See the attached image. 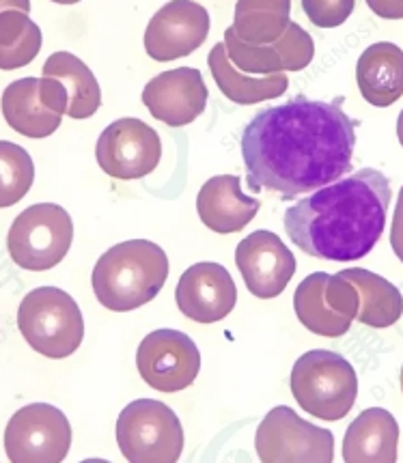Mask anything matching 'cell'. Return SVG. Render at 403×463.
I'll return each instance as SVG.
<instances>
[{
    "label": "cell",
    "mask_w": 403,
    "mask_h": 463,
    "mask_svg": "<svg viewBox=\"0 0 403 463\" xmlns=\"http://www.w3.org/2000/svg\"><path fill=\"white\" fill-rule=\"evenodd\" d=\"M240 146L248 188L296 199L351 173L356 121L341 109V99L300 95L254 115Z\"/></svg>",
    "instance_id": "cell-1"
},
{
    "label": "cell",
    "mask_w": 403,
    "mask_h": 463,
    "mask_svg": "<svg viewBox=\"0 0 403 463\" xmlns=\"http://www.w3.org/2000/svg\"><path fill=\"white\" fill-rule=\"evenodd\" d=\"M389 207V177L376 168H360L289 207L285 231L313 259L359 261L382 237Z\"/></svg>",
    "instance_id": "cell-2"
},
{
    "label": "cell",
    "mask_w": 403,
    "mask_h": 463,
    "mask_svg": "<svg viewBox=\"0 0 403 463\" xmlns=\"http://www.w3.org/2000/svg\"><path fill=\"white\" fill-rule=\"evenodd\" d=\"M168 257L149 240H130L108 248L95 263V298L108 310L130 313L149 304L168 279Z\"/></svg>",
    "instance_id": "cell-3"
},
{
    "label": "cell",
    "mask_w": 403,
    "mask_h": 463,
    "mask_svg": "<svg viewBox=\"0 0 403 463\" xmlns=\"http://www.w3.org/2000/svg\"><path fill=\"white\" fill-rule=\"evenodd\" d=\"M293 399L306 414L321 420H341L359 397V377L343 355L328 349H313L300 355L289 377Z\"/></svg>",
    "instance_id": "cell-4"
},
{
    "label": "cell",
    "mask_w": 403,
    "mask_h": 463,
    "mask_svg": "<svg viewBox=\"0 0 403 463\" xmlns=\"http://www.w3.org/2000/svg\"><path fill=\"white\" fill-rule=\"evenodd\" d=\"M18 327L28 345L53 360L78 352L84 338L82 310L59 287H39L26 293L18 308Z\"/></svg>",
    "instance_id": "cell-5"
},
{
    "label": "cell",
    "mask_w": 403,
    "mask_h": 463,
    "mask_svg": "<svg viewBox=\"0 0 403 463\" xmlns=\"http://www.w3.org/2000/svg\"><path fill=\"white\" fill-rule=\"evenodd\" d=\"M117 444L132 463H175L184 450V427L167 403L136 399L117 418Z\"/></svg>",
    "instance_id": "cell-6"
},
{
    "label": "cell",
    "mask_w": 403,
    "mask_h": 463,
    "mask_svg": "<svg viewBox=\"0 0 403 463\" xmlns=\"http://www.w3.org/2000/svg\"><path fill=\"white\" fill-rule=\"evenodd\" d=\"M73 222L65 207L37 203L26 207L11 224L9 255L15 265L31 272H45L59 265L70 252Z\"/></svg>",
    "instance_id": "cell-7"
},
{
    "label": "cell",
    "mask_w": 403,
    "mask_h": 463,
    "mask_svg": "<svg viewBox=\"0 0 403 463\" xmlns=\"http://www.w3.org/2000/svg\"><path fill=\"white\" fill-rule=\"evenodd\" d=\"M254 449L264 463H331L334 436L306 422L287 405H278L257 427Z\"/></svg>",
    "instance_id": "cell-8"
},
{
    "label": "cell",
    "mask_w": 403,
    "mask_h": 463,
    "mask_svg": "<svg viewBox=\"0 0 403 463\" xmlns=\"http://www.w3.org/2000/svg\"><path fill=\"white\" fill-rule=\"evenodd\" d=\"M293 310L300 324L313 335L339 338L359 317V289L343 274L313 272L293 293Z\"/></svg>",
    "instance_id": "cell-9"
},
{
    "label": "cell",
    "mask_w": 403,
    "mask_h": 463,
    "mask_svg": "<svg viewBox=\"0 0 403 463\" xmlns=\"http://www.w3.org/2000/svg\"><path fill=\"white\" fill-rule=\"evenodd\" d=\"M70 449V420L54 405H26L11 416L5 429V450L14 463H61Z\"/></svg>",
    "instance_id": "cell-10"
},
{
    "label": "cell",
    "mask_w": 403,
    "mask_h": 463,
    "mask_svg": "<svg viewBox=\"0 0 403 463\" xmlns=\"http://www.w3.org/2000/svg\"><path fill=\"white\" fill-rule=\"evenodd\" d=\"M67 93L56 78H20L5 89L0 109L9 128L26 138H48L67 115Z\"/></svg>",
    "instance_id": "cell-11"
},
{
    "label": "cell",
    "mask_w": 403,
    "mask_h": 463,
    "mask_svg": "<svg viewBox=\"0 0 403 463\" xmlns=\"http://www.w3.org/2000/svg\"><path fill=\"white\" fill-rule=\"evenodd\" d=\"M100 168L115 179H143L153 173L162 157V140L140 118H119L100 134L95 146Z\"/></svg>",
    "instance_id": "cell-12"
},
{
    "label": "cell",
    "mask_w": 403,
    "mask_h": 463,
    "mask_svg": "<svg viewBox=\"0 0 403 463\" xmlns=\"http://www.w3.org/2000/svg\"><path fill=\"white\" fill-rule=\"evenodd\" d=\"M136 366L153 391L179 392L195 383L201 371V352L188 335L164 327L143 338Z\"/></svg>",
    "instance_id": "cell-13"
},
{
    "label": "cell",
    "mask_w": 403,
    "mask_h": 463,
    "mask_svg": "<svg viewBox=\"0 0 403 463\" xmlns=\"http://www.w3.org/2000/svg\"><path fill=\"white\" fill-rule=\"evenodd\" d=\"M209 35V14L192 0H168L156 11L145 31V50L153 61L188 56L206 43Z\"/></svg>",
    "instance_id": "cell-14"
},
{
    "label": "cell",
    "mask_w": 403,
    "mask_h": 463,
    "mask_svg": "<svg viewBox=\"0 0 403 463\" xmlns=\"http://www.w3.org/2000/svg\"><path fill=\"white\" fill-rule=\"evenodd\" d=\"M235 263L248 291L261 300H272L287 289L296 274V257L272 231H254L237 244Z\"/></svg>",
    "instance_id": "cell-15"
},
{
    "label": "cell",
    "mask_w": 403,
    "mask_h": 463,
    "mask_svg": "<svg viewBox=\"0 0 403 463\" xmlns=\"http://www.w3.org/2000/svg\"><path fill=\"white\" fill-rule=\"evenodd\" d=\"M225 48L229 61L237 70L253 73V76H272L281 71H302L311 65L315 56L313 37L302 26L292 22L285 33L276 42L265 46L246 43L231 31H225Z\"/></svg>",
    "instance_id": "cell-16"
},
{
    "label": "cell",
    "mask_w": 403,
    "mask_h": 463,
    "mask_svg": "<svg viewBox=\"0 0 403 463\" xmlns=\"http://www.w3.org/2000/svg\"><path fill=\"white\" fill-rule=\"evenodd\" d=\"M209 91L203 73L195 67H178L158 73L143 89V104L153 118L168 128H184L206 110Z\"/></svg>",
    "instance_id": "cell-17"
},
{
    "label": "cell",
    "mask_w": 403,
    "mask_h": 463,
    "mask_svg": "<svg viewBox=\"0 0 403 463\" xmlns=\"http://www.w3.org/2000/svg\"><path fill=\"white\" fill-rule=\"evenodd\" d=\"M175 300L186 317L197 324H216L237 304V287L220 263H195L181 274Z\"/></svg>",
    "instance_id": "cell-18"
},
{
    "label": "cell",
    "mask_w": 403,
    "mask_h": 463,
    "mask_svg": "<svg viewBox=\"0 0 403 463\" xmlns=\"http://www.w3.org/2000/svg\"><path fill=\"white\" fill-rule=\"evenodd\" d=\"M261 203L244 194L237 175H218L207 179L197 196V212L214 233H237L257 216Z\"/></svg>",
    "instance_id": "cell-19"
},
{
    "label": "cell",
    "mask_w": 403,
    "mask_h": 463,
    "mask_svg": "<svg viewBox=\"0 0 403 463\" xmlns=\"http://www.w3.org/2000/svg\"><path fill=\"white\" fill-rule=\"evenodd\" d=\"M399 444V425L382 408H369L348 427L343 438V461L395 463Z\"/></svg>",
    "instance_id": "cell-20"
},
{
    "label": "cell",
    "mask_w": 403,
    "mask_h": 463,
    "mask_svg": "<svg viewBox=\"0 0 403 463\" xmlns=\"http://www.w3.org/2000/svg\"><path fill=\"white\" fill-rule=\"evenodd\" d=\"M356 82L367 104L389 109L403 95V50L390 42H378L360 54Z\"/></svg>",
    "instance_id": "cell-21"
},
{
    "label": "cell",
    "mask_w": 403,
    "mask_h": 463,
    "mask_svg": "<svg viewBox=\"0 0 403 463\" xmlns=\"http://www.w3.org/2000/svg\"><path fill=\"white\" fill-rule=\"evenodd\" d=\"M207 65L216 84H218L220 93H223L226 99L234 101V104L253 106L261 104V101L276 99L287 93L289 80L285 71L272 73V76H253V73L237 70V67L229 61L225 42L216 43L212 48V52L207 56Z\"/></svg>",
    "instance_id": "cell-22"
},
{
    "label": "cell",
    "mask_w": 403,
    "mask_h": 463,
    "mask_svg": "<svg viewBox=\"0 0 403 463\" xmlns=\"http://www.w3.org/2000/svg\"><path fill=\"white\" fill-rule=\"evenodd\" d=\"M42 76L56 78L63 84L67 99V117L72 118H89L93 117L101 106V91L98 78L82 63L76 54L72 52H54L48 56L42 67Z\"/></svg>",
    "instance_id": "cell-23"
},
{
    "label": "cell",
    "mask_w": 403,
    "mask_h": 463,
    "mask_svg": "<svg viewBox=\"0 0 403 463\" xmlns=\"http://www.w3.org/2000/svg\"><path fill=\"white\" fill-rule=\"evenodd\" d=\"M341 274L354 282L356 289H359L360 310L356 319L360 324L376 327V330H384V327H390L401 319L403 296L393 282L362 268L343 269Z\"/></svg>",
    "instance_id": "cell-24"
},
{
    "label": "cell",
    "mask_w": 403,
    "mask_h": 463,
    "mask_svg": "<svg viewBox=\"0 0 403 463\" xmlns=\"http://www.w3.org/2000/svg\"><path fill=\"white\" fill-rule=\"evenodd\" d=\"M292 24V0H237L231 31L254 46L276 42Z\"/></svg>",
    "instance_id": "cell-25"
},
{
    "label": "cell",
    "mask_w": 403,
    "mask_h": 463,
    "mask_svg": "<svg viewBox=\"0 0 403 463\" xmlns=\"http://www.w3.org/2000/svg\"><path fill=\"white\" fill-rule=\"evenodd\" d=\"M42 50V28L24 11H0V70L26 67Z\"/></svg>",
    "instance_id": "cell-26"
},
{
    "label": "cell",
    "mask_w": 403,
    "mask_h": 463,
    "mask_svg": "<svg viewBox=\"0 0 403 463\" xmlns=\"http://www.w3.org/2000/svg\"><path fill=\"white\" fill-rule=\"evenodd\" d=\"M35 182V164L24 146L0 140V209L14 207Z\"/></svg>",
    "instance_id": "cell-27"
},
{
    "label": "cell",
    "mask_w": 403,
    "mask_h": 463,
    "mask_svg": "<svg viewBox=\"0 0 403 463\" xmlns=\"http://www.w3.org/2000/svg\"><path fill=\"white\" fill-rule=\"evenodd\" d=\"M356 0H302L306 18L320 28H337L350 18Z\"/></svg>",
    "instance_id": "cell-28"
},
{
    "label": "cell",
    "mask_w": 403,
    "mask_h": 463,
    "mask_svg": "<svg viewBox=\"0 0 403 463\" xmlns=\"http://www.w3.org/2000/svg\"><path fill=\"white\" fill-rule=\"evenodd\" d=\"M390 246L397 259L403 263V188L399 190V199H397L395 213H393V227H390Z\"/></svg>",
    "instance_id": "cell-29"
},
{
    "label": "cell",
    "mask_w": 403,
    "mask_h": 463,
    "mask_svg": "<svg viewBox=\"0 0 403 463\" xmlns=\"http://www.w3.org/2000/svg\"><path fill=\"white\" fill-rule=\"evenodd\" d=\"M369 9L384 20H403V0H367Z\"/></svg>",
    "instance_id": "cell-30"
},
{
    "label": "cell",
    "mask_w": 403,
    "mask_h": 463,
    "mask_svg": "<svg viewBox=\"0 0 403 463\" xmlns=\"http://www.w3.org/2000/svg\"><path fill=\"white\" fill-rule=\"evenodd\" d=\"M9 9L24 11V14H28V11H31V0H0V11H9Z\"/></svg>",
    "instance_id": "cell-31"
},
{
    "label": "cell",
    "mask_w": 403,
    "mask_h": 463,
    "mask_svg": "<svg viewBox=\"0 0 403 463\" xmlns=\"http://www.w3.org/2000/svg\"><path fill=\"white\" fill-rule=\"evenodd\" d=\"M397 138H399V143L403 146V110L399 112V118H397Z\"/></svg>",
    "instance_id": "cell-32"
},
{
    "label": "cell",
    "mask_w": 403,
    "mask_h": 463,
    "mask_svg": "<svg viewBox=\"0 0 403 463\" xmlns=\"http://www.w3.org/2000/svg\"><path fill=\"white\" fill-rule=\"evenodd\" d=\"M53 3H56V5H76V3H81V0H53Z\"/></svg>",
    "instance_id": "cell-33"
},
{
    "label": "cell",
    "mask_w": 403,
    "mask_h": 463,
    "mask_svg": "<svg viewBox=\"0 0 403 463\" xmlns=\"http://www.w3.org/2000/svg\"><path fill=\"white\" fill-rule=\"evenodd\" d=\"M401 391H403V369H401Z\"/></svg>",
    "instance_id": "cell-34"
}]
</instances>
